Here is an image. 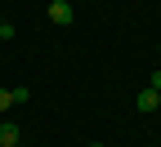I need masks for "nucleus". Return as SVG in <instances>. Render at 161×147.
Listing matches in <instances>:
<instances>
[{
    "mask_svg": "<svg viewBox=\"0 0 161 147\" xmlns=\"http://www.w3.org/2000/svg\"><path fill=\"white\" fill-rule=\"evenodd\" d=\"M72 18H76V9L67 5V0H49V23H54V27H67Z\"/></svg>",
    "mask_w": 161,
    "mask_h": 147,
    "instance_id": "1",
    "label": "nucleus"
},
{
    "mask_svg": "<svg viewBox=\"0 0 161 147\" xmlns=\"http://www.w3.org/2000/svg\"><path fill=\"white\" fill-rule=\"evenodd\" d=\"M18 143H23V129H18L14 120H5L0 125V147H18Z\"/></svg>",
    "mask_w": 161,
    "mask_h": 147,
    "instance_id": "2",
    "label": "nucleus"
},
{
    "mask_svg": "<svg viewBox=\"0 0 161 147\" xmlns=\"http://www.w3.org/2000/svg\"><path fill=\"white\" fill-rule=\"evenodd\" d=\"M139 112H157V89H139Z\"/></svg>",
    "mask_w": 161,
    "mask_h": 147,
    "instance_id": "3",
    "label": "nucleus"
},
{
    "mask_svg": "<svg viewBox=\"0 0 161 147\" xmlns=\"http://www.w3.org/2000/svg\"><path fill=\"white\" fill-rule=\"evenodd\" d=\"M14 107V98H9V89H0V112H9Z\"/></svg>",
    "mask_w": 161,
    "mask_h": 147,
    "instance_id": "4",
    "label": "nucleus"
},
{
    "mask_svg": "<svg viewBox=\"0 0 161 147\" xmlns=\"http://www.w3.org/2000/svg\"><path fill=\"white\" fill-rule=\"evenodd\" d=\"M0 40H14V23H0Z\"/></svg>",
    "mask_w": 161,
    "mask_h": 147,
    "instance_id": "5",
    "label": "nucleus"
},
{
    "mask_svg": "<svg viewBox=\"0 0 161 147\" xmlns=\"http://www.w3.org/2000/svg\"><path fill=\"white\" fill-rule=\"evenodd\" d=\"M148 89H157V94H161V71H152V76H148Z\"/></svg>",
    "mask_w": 161,
    "mask_h": 147,
    "instance_id": "6",
    "label": "nucleus"
},
{
    "mask_svg": "<svg viewBox=\"0 0 161 147\" xmlns=\"http://www.w3.org/2000/svg\"><path fill=\"white\" fill-rule=\"evenodd\" d=\"M157 112H161V94H157Z\"/></svg>",
    "mask_w": 161,
    "mask_h": 147,
    "instance_id": "7",
    "label": "nucleus"
},
{
    "mask_svg": "<svg viewBox=\"0 0 161 147\" xmlns=\"http://www.w3.org/2000/svg\"><path fill=\"white\" fill-rule=\"evenodd\" d=\"M90 147H103V143H90Z\"/></svg>",
    "mask_w": 161,
    "mask_h": 147,
    "instance_id": "8",
    "label": "nucleus"
},
{
    "mask_svg": "<svg viewBox=\"0 0 161 147\" xmlns=\"http://www.w3.org/2000/svg\"><path fill=\"white\" fill-rule=\"evenodd\" d=\"M18 147H23V143H18Z\"/></svg>",
    "mask_w": 161,
    "mask_h": 147,
    "instance_id": "9",
    "label": "nucleus"
}]
</instances>
